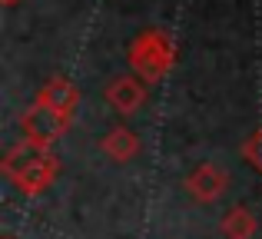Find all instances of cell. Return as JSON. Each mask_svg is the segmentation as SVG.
I'll return each instance as SVG.
<instances>
[{
    "mask_svg": "<svg viewBox=\"0 0 262 239\" xmlns=\"http://www.w3.org/2000/svg\"><path fill=\"white\" fill-rule=\"evenodd\" d=\"M126 63L143 83H160L169 70L176 67V40L169 30L146 27L133 37L126 50Z\"/></svg>",
    "mask_w": 262,
    "mask_h": 239,
    "instance_id": "cell-1",
    "label": "cell"
},
{
    "mask_svg": "<svg viewBox=\"0 0 262 239\" xmlns=\"http://www.w3.org/2000/svg\"><path fill=\"white\" fill-rule=\"evenodd\" d=\"M70 120L73 117L60 113L57 106H47V103H40V100H33V103L20 113V133H24V140H30L33 146L50 149L53 143L70 129Z\"/></svg>",
    "mask_w": 262,
    "mask_h": 239,
    "instance_id": "cell-2",
    "label": "cell"
},
{
    "mask_svg": "<svg viewBox=\"0 0 262 239\" xmlns=\"http://www.w3.org/2000/svg\"><path fill=\"white\" fill-rule=\"evenodd\" d=\"M57 173H60V160H57V153H50V149H40L37 156H33L30 163H27L24 169H20L17 176H13V186L20 189L24 196H43L47 189L53 186V180H57Z\"/></svg>",
    "mask_w": 262,
    "mask_h": 239,
    "instance_id": "cell-3",
    "label": "cell"
},
{
    "mask_svg": "<svg viewBox=\"0 0 262 239\" xmlns=\"http://www.w3.org/2000/svg\"><path fill=\"white\" fill-rule=\"evenodd\" d=\"M183 186L196 203H216L219 196L229 189V173H226L219 163H199L183 180Z\"/></svg>",
    "mask_w": 262,
    "mask_h": 239,
    "instance_id": "cell-4",
    "label": "cell"
},
{
    "mask_svg": "<svg viewBox=\"0 0 262 239\" xmlns=\"http://www.w3.org/2000/svg\"><path fill=\"white\" fill-rule=\"evenodd\" d=\"M146 83H143L136 73H129V77H113L106 86V103L113 106L120 117H133L136 110H140L143 103H146Z\"/></svg>",
    "mask_w": 262,
    "mask_h": 239,
    "instance_id": "cell-5",
    "label": "cell"
},
{
    "mask_svg": "<svg viewBox=\"0 0 262 239\" xmlns=\"http://www.w3.org/2000/svg\"><path fill=\"white\" fill-rule=\"evenodd\" d=\"M37 100L47 103V106H57L60 113H67V117H73V110L80 106V90L67 77H50L43 86H40Z\"/></svg>",
    "mask_w": 262,
    "mask_h": 239,
    "instance_id": "cell-6",
    "label": "cell"
},
{
    "mask_svg": "<svg viewBox=\"0 0 262 239\" xmlns=\"http://www.w3.org/2000/svg\"><path fill=\"white\" fill-rule=\"evenodd\" d=\"M100 149H103V153H106L113 163H129L136 153H140V136H136L129 126L116 123V126L100 140Z\"/></svg>",
    "mask_w": 262,
    "mask_h": 239,
    "instance_id": "cell-7",
    "label": "cell"
},
{
    "mask_svg": "<svg viewBox=\"0 0 262 239\" xmlns=\"http://www.w3.org/2000/svg\"><path fill=\"white\" fill-rule=\"evenodd\" d=\"M259 229V220L252 216L249 206H232L226 209V216L219 220V233L226 239H252Z\"/></svg>",
    "mask_w": 262,
    "mask_h": 239,
    "instance_id": "cell-8",
    "label": "cell"
},
{
    "mask_svg": "<svg viewBox=\"0 0 262 239\" xmlns=\"http://www.w3.org/2000/svg\"><path fill=\"white\" fill-rule=\"evenodd\" d=\"M243 160H246V163H249V166L262 176V126H259L256 133H252L249 140L243 143Z\"/></svg>",
    "mask_w": 262,
    "mask_h": 239,
    "instance_id": "cell-9",
    "label": "cell"
},
{
    "mask_svg": "<svg viewBox=\"0 0 262 239\" xmlns=\"http://www.w3.org/2000/svg\"><path fill=\"white\" fill-rule=\"evenodd\" d=\"M0 4H4V7H13V4H20V0H0Z\"/></svg>",
    "mask_w": 262,
    "mask_h": 239,
    "instance_id": "cell-10",
    "label": "cell"
},
{
    "mask_svg": "<svg viewBox=\"0 0 262 239\" xmlns=\"http://www.w3.org/2000/svg\"><path fill=\"white\" fill-rule=\"evenodd\" d=\"M4 239H13V236H4Z\"/></svg>",
    "mask_w": 262,
    "mask_h": 239,
    "instance_id": "cell-11",
    "label": "cell"
}]
</instances>
